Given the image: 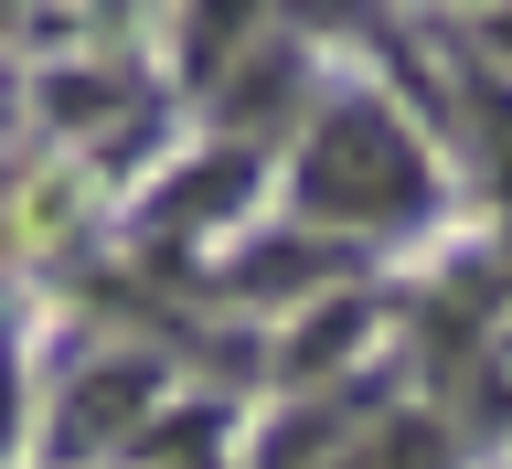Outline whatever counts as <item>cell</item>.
<instances>
[{
  "label": "cell",
  "instance_id": "obj_1",
  "mask_svg": "<svg viewBox=\"0 0 512 469\" xmlns=\"http://www.w3.org/2000/svg\"><path fill=\"white\" fill-rule=\"evenodd\" d=\"M427 203H438V160L384 96L320 107V128L299 139V214L342 235H384V224H416Z\"/></svg>",
  "mask_w": 512,
  "mask_h": 469
},
{
  "label": "cell",
  "instance_id": "obj_2",
  "mask_svg": "<svg viewBox=\"0 0 512 469\" xmlns=\"http://www.w3.org/2000/svg\"><path fill=\"white\" fill-rule=\"evenodd\" d=\"M150 395H160V374H150V363L86 374V384H75V406H64V448H75V459H86V448H118V438H128V416L150 406Z\"/></svg>",
  "mask_w": 512,
  "mask_h": 469
}]
</instances>
